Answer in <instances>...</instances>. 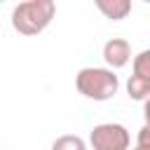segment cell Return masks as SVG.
Listing matches in <instances>:
<instances>
[{
    "mask_svg": "<svg viewBox=\"0 0 150 150\" xmlns=\"http://www.w3.org/2000/svg\"><path fill=\"white\" fill-rule=\"evenodd\" d=\"M134 150H150V148H138V145H134Z\"/></svg>",
    "mask_w": 150,
    "mask_h": 150,
    "instance_id": "obj_10",
    "label": "cell"
},
{
    "mask_svg": "<svg viewBox=\"0 0 150 150\" xmlns=\"http://www.w3.org/2000/svg\"><path fill=\"white\" fill-rule=\"evenodd\" d=\"M89 145L94 150H129L131 134L120 122H103L89 131Z\"/></svg>",
    "mask_w": 150,
    "mask_h": 150,
    "instance_id": "obj_3",
    "label": "cell"
},
{
    "mask_svg": "<svg viewBox=\"0 0 150 150\" xmlns=\"http://www.w3.org/2000/svg\"><path fill=\"white\" fill-rule=\"evenodd\" d=\"M136 145L138 148H150V127H148V122L141 127V131H138V141H136Z\"/></svg>",
    "mask_w": 150,
    "mask_h": 150,
    "instance_id": "obj_9",
    "label": "cell"
},
{
    "mask_svg": "<svg viewBox=\"0 0 150 150\" xmlns=\"http://www.w3.org/2000/svg\"><path fill=\"white\" fill-rule=\"evenodd\" d=\"M127 94H129L131 101H143L145 103L148 96H150V80H143V77L131 75L127 80Z\"/></svg>",
    "mask_w": 150,
    "mask_h": 150,
    "instance_id": "obj_6",
    "label": "cell"
},
{
    "mask_svg": "<svg viewBox=\"0 0 150 150\" xmlns=\"http://www.w3.org/2000/svg\"><path fill=\"white\" fill-rule=\"evenodd\" d=\"M96 9L110 21H122L129 16L131 2L129 0H96Z\"/></svg>",
    "mask_w": 150,
    "mask_h": 150,
    "instance_id": "obj_5",
    "label": "cell"
},
{
    "mask_svg": "<svg viewBox=\"0 0 150 150\" xmlns=\"http://www.w3.org/2000/svg\"><path fill=\"white\" fill-rule=\"evenodd\" d=\"M75 89L89 101H110L120 89V77L110 68L87 66L75 75Z\"/></svg>",
    "mask_w": 150,
    "mask_h": 150,
    "instance_id": "obj_2",
    "label": "cell"
},
{
    "mask_svg": "<svg viewBox=\"0 0 150 150\" xmlns=\"http://www.w3.org/2000/svg\"><path fill=\"white\" fill-rule=\"evenodd\" d=\"M52 150H87V143L77 134H63V136L54 138Z\"/></svg>",
    "mask_w": 150,
    "mask_h": 150,
    "instance_id": "obj_7",
    "label": "cell"
},
{
    "mask_svg": "<svg viewBox=\"0 0 150 150\" xmlns=\"http://www.w3.org/2000/svg\"><path fill=\"white\" fill-rule=\"evenodd\" d=\"M134 75L136 77H143V80H150V49H143L134 56Z\"/></svg>",
    "mask_w": 150,
    "mask_h": 150,
    "instance_id": "obj_8",
    "label": "cell"
},
{
    "mask_svg": "<svg viewBox=\"0 0 150 150\" xmlns=\"http://www.w3.org/2000/svg\"><path fill=\"white\" fill-rule=\"evenodd\" d=\"M131 59V45L129 40L124 38H110L105 45H103V61L105 66L115 73L117 68H124Z\"/></svg>",
    "mask_w": 150,
    "mask_h": 150,
    "instance_id": "obj_4",
    "label": "cell"
},
{
    "mask_svg": "<svg viewBox=\"0 0 150 150\" xmlns=\"http://www.w3.org/2000/svg\"><path fill=\"white\" fill-rule=\"evenodd\" d=\"M54 14V0H26L12 9V28L21 35H38L52 23Z\"/></svg>",
    "mask_w": 150,
    "mask_h": 150,
    "instance_id": "obj_1",
    "label": "cell"
}]
</instances>
